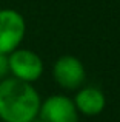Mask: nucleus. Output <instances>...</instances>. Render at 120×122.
<instances>
[{
  "mask_svg": "<svg viewBox=\"0 0 120 122\" xmlns=\"http://www.w3.org/2000/svg\"><path fill=\"white\" fill-rule=\"evenodd\" d=\"M39 122H80V114L71 97L65 94H51L42 101Z\"/></svg>",
  "mask_w": 120,
  "mask_h": 122,
  "instance_id": "5",
  "label": "nucleus"
},
{
  "mask_svg": "<svg viewBox=\"0 0 120 122\" xmlns=\"http://www.w3.org/2000/svg\"><path fill=\"white\" fill-rule=\"evenodd\" d=\"M26 36V22L18 11L12 8L0 9V54H11L22 46Z\"/></svg>",
  "mask_w": 120,
  "mask_h": 122,
  "instance_id": "3",
  "label": "nucleus"
},
{
  "mask_svg": "<svg viewBox=\"0 0 120 122\" xmlns=\"http://www.w3.org/2000/svg\"><path fill=\"white\" fill-rule=\"evenodd\" d=\"M42 97L32 83L6 77L0 81V121L34 122L39 116Z\"/></svg>",
  "mask_w": 120,
  "mask_h": 122,
  "instance_id": "1",
  "label": "nucleus"
},
{
  "mask_svg": "<svg viewBox=\"0 0 120 122\" xmlns=\"http://www.w3.org/2000/svg\"><path fill=\"white\" fill-rule=\"evenodd\" d=\"M52 77L60 88L68 91H77L85 85L86 70L78 57L65 54L60 56L52 65Z\"/></svg>",
  "mask_w": 120,
  "mask_h": 122,
  "instance_id": "4",
  "label": "nucleus"
},
{
  "mask_svg": "<svg viewBox=\"0 0 120 122\" xmlns=\"http://www.w3.org/2000/svg\"><path fill=\"white\" fill-rule=\"evenodd\" d=\"M75 108H77L78 114L92 117V116H99L100 113H103L106 107V96L97 86H82L75 91V96L72 99Z\"/></svg>",
  "mask_w": 120,
  "mask_h": 122,
  "instance_id": "6",
  "label": "nucleus"
},
{
  "mask_svg": "<svg viewBox=\"0 0 120 122\" xmlns=\"http://www.w3.org/2000/svg\"><path fill=\"white\" fill-rule=\"evenodd\" d=\"M8 65L11 77L26 83L37 82L45 71L42 57L36 51L22 46L12 51L11 54H8Z\"/></svg>",
  "mask_w": 120,
  "mask_h": 122,
  "instance_id": "2",
  "label": "nucleus"
},
{
  "mask_svg": "<svg viewBox=\"0 0 120 122\" xmlns=\"http://www.w3.org/2000/svg\"><path fill=\"white\" fill-rule=\"evenodd\" d=\"M9 77V65H8V56L0 54V81Z\"/></svg>",
  "mask_w": 120,
  "mask_h": 122,
  "instance_id": "7",
  "label": "nucleus"
}]
</instances>
